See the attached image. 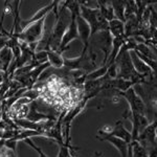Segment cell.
I'll use <instances>...</instances> for the list:
<instances>
[{
	"label": "cell",
	"instance_id": "1",
	"mask_svg": "<svg viewBox=\"0 0 157 157\" xmlns=\"http://www.w3.org/2000/svg\"><path fill=\"white\" fill-rule=\"evenodd\" d=\"M80 15L89 24L91 29V37L101 32H107L109 22L101 14L98 7L86 6L80 3Z\"/></svg>",
	"mask_w": 157,
	"mask_h": 157
},
{
	"label": "cell",
	"instance_id": "2",
	"mask_svg": "<svg viewBox=\"0 0 157 157\" xmlns=\"http://www.w3.org/2000/svg\"><path fill=\"white\" fill-rule=\"evenodd\" d=\"M47 17L43 18L35 23L29 25L22 29L21 34L18 37V41L25 44H33V43H40L44 39L45 35V22Z\"/></svg>",
	"mask_w": 157,
	"mask_h": 157
},
{
	"label": "cell",
	"instance_id": "3",
	"mask_svg": "<svg viewBox=\"0 0 157 157\" xmlns=\"http://www.w3.org/2000/svg\"><path fill=\"white\" fill-rule=\"evenodd\" d=\"M118 94L128 102L131 115H146V104L135 88L131 87L126 91L118 92Z\"/></svg>",
	"mask_w": 157,
	"mask_h": 157
},
{
	"label": "cell",
	"instance_id": "4",
	"mask_svg": "<svg viewBox=\"0 0 157 157\" xmlns=\"http://www.w3.org/2000/svg\"><path fill=\"white\" fill-rule=\"evenodd\" d=\"M58 2H59V1L50 2V3L46 4L45 6L41 7L40 10H38V11L35 13L32 17H29V18H27L25 20H21V22H20V29H21V32H22V29H25L26 26H29V25L35 23V22L39 21V20H41V19L48 16L49 13L54 11V9L56 7V6L58 4Z\"/></svg>",
	"mask_w": 157,
	"mask_h": 157
},
{
	"label": "cell",
	"instance_id": "5",
	"mask_svg": "<svg viewBox=\"0 0 157 157\" xmlns=\"http://www.w3.org/2000/svg\"><path fill=\"white\" fill-rule=\"evenodd\" d=\"M75 39H80V38H78L77 23H75V18H70L69 25H68L66 32H65L64 35H63L62 40H61V43H60L59 50H58V52H61V54H63V52H64L66 48H68V45Z\"/></svg>",
	"mask_w": 157,
	"mask_h": 157
},
{
	"label": "cell",
	"instance_id": "6",
	"mask_svg": "<svg viewBox=\"0 0 157 157\" xmlns=\"http://www.w3.org/2000/svg\"><path fill=\"white\" fill-rule=\"evenodd\" d=\"M75 23H77L78 27V38L83 42V48L88 49V47H89V39L91 37V29L89 24L81 17V15L75 18Z\"/></svg>",
	"mask_w": 157,
	"mask_h": 157
},
{
	"label": "cell",
	"instance_id": "7",
	"mask_svg": "<svg viewBox=\"0 0 157 157\" xmlns=\"http://www.w3.org/2000/svg\"><path fill=\"white\" fill-rule=\"evenodd\" d=\"M130 57H131V61H132L134 69H135V71L137 72L138 75H144L146 78L149 77H153V71H152V69L143 60L139 59L138 56L135 54L134 50H131L130 52Z\"/></svg>",
	"mask_w": 157,
	"mask_h": 157
},
{
	"label": "cell",
	"instance_id": "8",
	"mask_svg": "<svg viewBox=\"0 0 157 157\" xmlns=\"http://www.w3.org/2000/svg\"><path fill=\"white\" fill-rule=\"evenodd\" d=\"M100 140H106L108 143H110L116 150H118L121 157H128L129 153V145L126 143L125 140L121 138H117L115 136L112 135H107V136H97Z\"/></svg>",
	"mask_w": 157,
	"mask_h": 157
},
{
	"label": "cell",
	"instance_id": "9",
	"mask_svg": "<svg viewBox=\"0 0 157 157\" xmlns=\"http://www.w3.org/2000/svg\"><path fill=\"white\" fill-rule=\"evenodd\" d=\"M126 40H127V38L125 36L112 38V42H111V52H110V55H109L106 64H108L109 66H110V65H112L113 63L115 62L116 57H117L121 46L125 44Z\"/></svg>",
	"mask_w": 157,
	"mask_h": 157
},
{
	"label": "cell",
	"instance_id": "10",
	"mask_svg": "<svg viewBox=\"0 0 157 157\" xmlns=\"http://www.w3.org/2000/svg\"><path fill=\"white\" fill-rule=\"evenodd\" d=\"M110 135L123 139V140H125L128 145L129 144H131V141H132V134H131V132H129L127 129L124 127L123 121H116L115 126L114 127H112V131H111Z\"/></svg>",
	"mask_w": 157,
	"mask_h": 157
},
{
	"label": "cell",
	"instance_id": "11",
	"mask_svg": "<svg viewBox=\"0 0 157 157\" xmlns=\"http://www.w3.org/2000/svg\"><path fill=\"white\" fill-rule=\"evenodd\" d=\"M14 60V55L11 47L4 46L0 50V71H3L7 75V68L10 67L12 61Z\"/></svg>",
	"mask_w": 157,
	"mask_h": 157
},
{
	"label": "cell",
	"instance_id": "12",
	"mask_svg": "<svg viewBox=\"0 0 157 157\" xmlns=\"http://www.w3.org/2000/svg\"><path fill=\"white\" fill-rule=\"evenodd\" d=\"M47 52V63L49 64V67L61 69L64 67V57L59 52L56 50H46Z\"/></svg>",
	"mask_w": 157,
	"mask_h": 157
},
{
	"label": "cell",
	"instance_id": "13",
	"mask_svg": "<svg viewBox=\"0 0 157 157\" xmlns=\"http://www.w3.org/2000/svg\"><path fill=\"white\" fill-rule=\"evenodd\" d=\"M108 30L112 38L125 36V22L121 21L118 19L111 20V21H109Z\"/></svg>",
	"mask_w": 157,
	"mask_h": 157
},
{
	"label": "cell",
	"instance_id": "14",
	"mask_svg": "<svg viewBox=\"0 0 157 157\" xmlns=\"http://www.w3.org/2000/svg\"><path fill=\"white\" fill-rule=\"evenodd\" d=\"M98 9L100 10L102 16L105 18L107 21H111V20L115 19L114 12H113L112 6H111V2L108 1H98Z\"/></svg>",
	"mask_w": 157,
	"mask_h": 157
},
{
	"label": "cell",
	"instance_id": "15",
	"mask_svg": "<svg viewBox=\"0 0 157 157\" xmlns=\"http://www.w3.org/2000/svg\"><path fill=\"white\" fill-rule=\"evenodd\" d=\"M113 12H114L115 19H118L123 22H126L125 19V6L126 1H112L111 2Z\"/></svg>",
	"mask_w": 157,
	"mask_h": 157
},
{
	"label": "cell",
	"instance_id": "16",
	"mask_svg": "<svg viewBox=\"0 0 157 157\" xmlns=\"http://www.w3.org/2000/svg\"><path fill=\"white\" fill-rule=\"evenodd\" d=\"M33 60L36 61L39 65L47 63V52L45 49H40L37 50L33 56Z\"/></svg>",
	"mask_w": 157,
	"mask_h": 157
},
{
	"label": "cell",
	"instance_id": "17",
	"mask_svg": "<svg viewBox=\"0 0 157 157\" xmlns=\"http://www.w3.org/2000/svg\"><path fill=\"white\" fill-rule=\"evenodd\" d=\"M155 137L157 139V126H156V128H155Z\"/></svg>",
	"mask_w": 157,
	"mask_h": 157
}]
</instances>
